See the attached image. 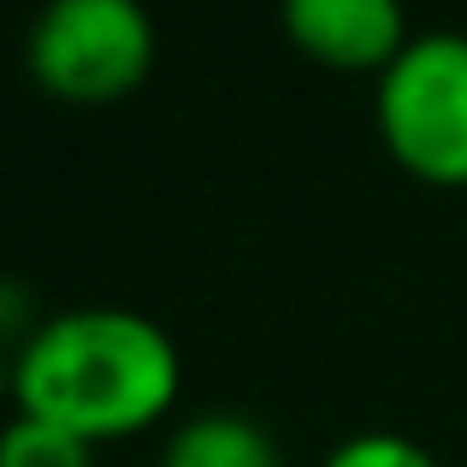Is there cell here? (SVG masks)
Instances as JSON below:
<instances>
[{
	"label": "cell",
	"instance_id": "obj_2",
	"mask_svg": "<svg viewBox=\"0 0 467 467\" xmlns=\"http://www.w3.org/2000/svg\"><path fill=\"white\" fill-rule=\"evenodd\" d=\"M36 89L66 107H113L154 71V18L142 0H42L24 36Z\"/></svg>",
	"mask_w": 467,
	"mask_h": 467
},
{
	"label": "cell",
	"instance_id": "obj_4",
	"mask_svg": "<svg viewBox=\"0 0 467 467\" xmlns=\"http://www.w3.org/2000/svg\"><path fill=\"white\" fill-rule=\"evenodd\" d=\"M285 36L326 71H385L409 47L402 0H278Z\"/></svg>",
	"mask_w": 467,
	"mask_h": 467
},
{
	"label": "cell",
	"instance_id": "obj_1",
	"mask_svg": "<svg viewBox=\"0 0 467 467\" xmlns=\"http://www.w3.org/2000/svg\"><path fill=\"white\" fill-rule=\"evenodd\" d=\"M178 390V343L137 308H66L12 349V409L42 414L95 450L160 426Z\"/></svg>",
	"mask_w": 467,
	"mask_h": 467
},
{
	"label": "cell",
	"instance_id": "obj_8",
	"mask_svg": "<svg viewBox=\"0 0 467 467\" xmlns=\"http://www.w3.org/2000/svg\"><path fill=\"white\" fill-rule=\"evenodd\" d=\"M0 402H12V349L0 343Z\"/></svg>",
	"mask_w": 467,
	"mask_h": 467
},
{
	"label": "cell",
	"instance_id": "obj_7",
	"mask_svg": "<svg viewBox=\"0 0 467 467\" xmlns=\"http://www.w3.org/2000/svg\"><path fill=\"white\" fill-rule=\"evenodd\" d=\"M319 467H438V456L426 444H414L409 432H385V426H367L349 432L343 444H331Z\"/></svg>",
	"mask_w": 467,
	"mask_h": 467
},
{
	"label": "cell",
	"instance_id": "obj_3",
	"mask_svg": "<svg viewBox=\"0 0 467 467\" xmlns=\"http://www.w3.org/2000/svg\"><path fill=\"white\" fill-rule=\"evenodd\" d=\"M373 119L402 171L444 190L467 183V36H409V47L379 71Z\"/></svg>",
	"mask_w": 467,
	"mask_h": 467
},
{
	"label": "cell",
	"instance_id": "obj_6",
	"mask_svg": "<svg viewBox=\"0 0 467 467\" xmlns=\"http://www.w3.org/2000/svg\"><path fill=\"white\" fill-rule=\"evenodd\" d=\"M0 467H95V444L42 414L12 409V420H0Z\"/></svg>",
	"mask_w": 467,
	"mask_h": 467
},
{
	"label": "cell",
	"instance_id": "obj_5",
	"mask_svg": "<svg viewBox=\"0 0 467 467\" xmlns=\"http://www.w3.org/2000/svg\"><path fill=\"white\" fill-rule=\"evenodd\" d=\"M160 467H285V456H278L266 426L213 409V414H195V420H183L171 432Z\"/></svg>",
	"mask_w": 467,
	"mask_h": 467
}]
</instances>
